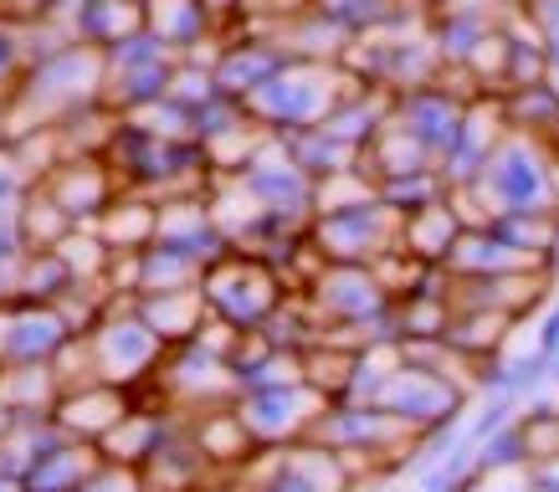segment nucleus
<instances>
[{
  "mask_svg": "<svg viewBox=\"0 0 559 492\" xmlns=\"http://www.w3.org/2000/svg\"><path fill=\"white\" fill-rule=\"evenodd\" d=\"M78 328L62 319L57 303H26V298H0V370L16 364H51Z\"/></svg>",
  "mask_w": 559,
  "mask_h": 492,
  "instance_id": "obj_1",
  "label": "nucleus"
},
{
  "mask_svg": "<svg viewBox=\"0 0 559 492\" xmlns=\"http://www.w3.org/2000/svg\"><path fill=\"white\" fill-rule=\"evenodd\" d=\"M134 410V395L119 391V385H103V380H87V385H68L57 395L47 421L68 436V442H83V446H98L114 425Z\"/></svg>",
  "mask_w": 559,
  "mask_h": 492,
  "instance_id": "obj_2",
  "label": "nucleus"
},
{
  "mask_svg": "<svg viewBox=\"0 0 559 492\" xmlns=\"http://www.w3.org/2000/svg\"><path fill=\"white\" fill-rule=\"evenodd\" d=\"M0 492H21V482L16 477H0Z\"/></svg>",
  "mask_w": 559,
  "mask_h": 492,
  "instance_id": "obj_3",
  "label": "nucleus"
}]
</instances>
